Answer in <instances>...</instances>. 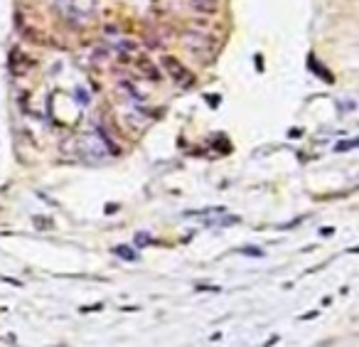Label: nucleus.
I'll use <instances>...</instances> for the list:
<instances>
[{
	"label": "nucleus",
	"instance_id": "nucleus-1",
	"mask_svg": "<svg viewBox=\"0 0 359 347\" xmlns=\"http://www.w3.org/2000/svg\"><path fill=\"white\" fill-rule=\"evenodd\" d=\"M162 69L172 76L175 84H180V86H185V89H190V86L195 84V76L185 69L182 62H177L175 57H162Z\"/></svg>",
	"mask_w": 359,
	"mask_h": 347
},
{
	"label": "nucleus",
	"instance_id": "nucleus-2",
	"mask_svg": "<svg viewBox=\"0 0 359 347\" xmlns=\"http://www.w3.org/2000/svg\"><path fill=\"white\" fill-rule=\"evenodd\" d=\"M192 5H195V10H200V12H216L219 0H192Z\"/></svg>",
	"mask_w": 359,
	"mask_h": 347
},
{
	"label": "nucleus",
	"instance_id": "nucleus-3",
	"mask_svg": "<svg viewBox=\"0 0 359 347\" xmlns=\"http://www.w3.org/2000/svg\"><path fill=\"white\" fill-rule=\"evenodd\" d=\"M116 254H121V256H126L128 261H133V259H136V254H133L131 249H123V246H118V249H116Z\"/></svg>",
	"mask_w": 359,
	"mask_h": 347
}]
</instances>
